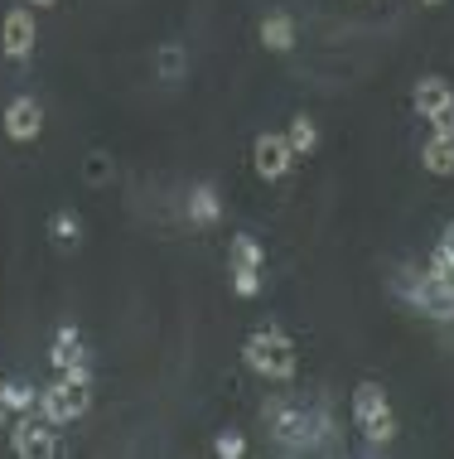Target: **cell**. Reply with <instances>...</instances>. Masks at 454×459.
<instances>
[{"label":"cell","mask_w":454,"mask_h":459,"mask_svg":"<svg viewBox=\"0 0 454 459\" xmlns=\"http://www.w3.org/2000/svg\"><path fill=\"white\" fill-rule=\"evenodd\" d=\"M266 426L276 430V440L286 450H314L334 430V420H329V411H304V406L276 396V402H266Z\"/></svg>","instance_id":"1"},{"label":"cell","mask_w":454,"mask_h":459,"mask_svg":"<svg viewBox=\"0 0 454 459\" xmlns=\"http://www.w3.org/2000/svg\"><path fill=\"white\" fill-rule=\"evenodd\" d=\"M242 363H247L252 372H261V377H271V382H290L296 377V343H290L276 325H266L247 339Z\"/></svg>","instance_id":"2"},{"label":"cell","mask_w":454,"mask_h":459,"mask_svg":"<svg viewBox=\"0 0 454 459\" xmlns=\"http://www.w3.org/2000/svg\"><path fill=\"white\" fill-rule=\"evenodd\" d=\"M88 406H92V382H73L64 372H58L54 387L39 392V416L54 420V426H68V420L88 416Z\"/></svg>","instance_id":"3"},{"label":"cell","mask_w":454,"mask_h":459,"mask_svg":"<svg viewBox=\"0 0 454 459\" xmlns=\"http://www.w3.org/2000/svg\"><path fill=\"white\" fill-rule=\"evenodd\" d=\"M397 290L431 319H454V281H440L425 271L421 281H397Z\"/></svg>","instance_id":"4"},{"label":"cell","mask_w":454,"mask_h":459,"mask_svg":"<svg viewBox=\"0 0 454 459\" xmlns=\"http://www.w3.org/2000/svg\"><path fill=\"white\" fill-rule=\"evenodd\" d=\"M10 450L20 459H34V455H58V440H54V420L34 416V411H20L10 420Z\"/></svg>","instance_id":"5"},{"label":"cell","mask_w":454,"mask_h":459,"mask_svg":"<svg viewBox=\"0 0 454 459\" xmlns=\"http://www.w3.org/2000/svg\"><path fill=\"white\" fill-rule=\"evenodd\" d=\"M261 247H256V238H232V290L242 295V300H252V295H261Z\"/></svg>","instance_id":"6"},{"label":"cell","mask_w":454,"mask_h":459,"mask_svg":"<svg viewBox=\"0 0 454 459\" xmlns=\"http://www.w3.org/2000/svg\"><path fill=\"white\" fill-rule=\"evenodd\" d=\"M34 39H39V30H34V10L30 5H15L5 10V20H0V48H5V58H30L34 54Z\"/></svg>","instance_id":"7"},{"label":"cell","mask_w":454,"mask_h":459,"mask_svg":"<svg viewBox=\"0 0 454 459\" xmlns=\"http://www.w3.org/2000/svg\"><path fill=\"white\" fill-rule=\"evenodd\" d=\"M252 160H256V175L261 179H286L290 165H296V151H290V141L280 131H261L252 145Z\"/></svg>","instance_id":"8"},{"label":"cell","mask_w":454,"mask_h":459,"mask_svg":"<svg viewBox=\"0 0 454 459\" xmlns=\"http://www.w3.org/2000/svg\"><path fill=\"white\" fill-rule=\"evenodd\" d=\"M39 131H44V107L34 97H15L5 107V135L10 141H34Z\"/></svg>","instance_id":"9"},{"label":"cell","mask_w":454,"mask_h":459,"mask_svg":"<svg viewBox=\"0 0 454 459\" xmlns=\"http://www.w3.org/2000/svg\"><path fill=\"white\" fill-rule=\"evenodd\" d=\"M48 358H54V368H58V372L88 363V353H82V333L73 329V325H64V329L54 333V353H48Z\"/></svg>","instance_id":"10"},{"label":"cell","mask_w":454,"mask_h":459,"mask_svg":"<svg viewBox=\"0 0 454 459\" xmlns=\"http://www.w3.org/2000/svg\"><path fill=\"white\" fill-rule=\"evenodd\" d=\"M261 44L271 48V54H286V48H296V20H290L286 10L266 15V20H261Z\"/></svg>","instance_id":"11"},{"label":"cell","mask_w":454,"mask_h":459,"mask_svg":"<svg viewBox=\"0 0 454 459\" xmlns=\"http://www.w3.org/2000/svg\"><path fill=\"white\" fill-rule=\"evenodd\" d=\"M218 218H223V198H218L213 184H199V189L189 194V222H199V228H213Z\"/></svg>","instance_id":"12"},{"label":"cell","mask_w":454,"mask_h":459,"mask_svg":"<svg viewBox=\"0 0 454 459\" xmlns=\"http://www.w3.org/2000/svg\"><path fill=\"white\" fill-rule=\"evenodd\" d=\"M421 165L431 169V175H454V135H431L425 141V151H421Z\"/></svg>","instance_id":"13"},{"label":"cell","mask_w":454,"mask_h":459,"mask_svg":"<svg viewBox=\"0 0 454 459\" xmlns=\"http://www.w3.org/2000/svg\"><path fill=\"white\" fill-rule=\"evenodd\" d=\"M450 97H454V92H450V82H445V78H435V73L415 82V111H421L425 121H431V111H440V107L450 102Z\"/></svg>","instance_id":"14"},{"label":"cell","mask_w":454,"mask_h":459,"mask_svg":"<svg viewBox=\"0 0 454 459\" xmlns=\"http://www.w3.org/2000/svg\"><path fill=\"white\" fill-rule=\"evenodd\" d=\"M286 141H290V151H296V160L300 155L310 160L319 151V126H314L310 117H296V121H290V131H286Z\"/></svg>","instance_id":"15"},{"label":"cell","mask_w":454,"mask_h":459,"mask_svg":"<svg viewBox=\"0 0 454 459\" xmlns=\"http://www.w3.org/2000/svg\"><path fill=\"white\" fill-rule=\"evenodd\" d=\"M377 411H387V392L377 382H358V392H353V420H367Z\"/></svg>","instance_id":"16"},{"label":"cell","mask_w":454,"mask_h":459,"mask_svg":"<svg viewBox=\"0 0 454 459\" xmlns=\"http://www.w3.org/2000/svg\"><path fill=\"white\" fill-rule=\"evenodd\" d=\"M358 430L367 436V445H391V440H397V416H391V406H387V411L358 420Z\"/></svg>","instance_id":"17"},{"label":"cell","mask_w":454,"mask_h":459,"mask_svg":"<svg viewBox=\"0 0 454 459\" xmlns=\"http://www.w3.org/2000/svg\"><path fill=\"white\" fill-rule=\"evenodd\" d=\"M431 276L454 281V222L440 232V242H435V252H431Z\"/></svg>","instance_id":"18"},{"label":"cell","mask_w":454,"mask_h":459,"mask_svg":"<svg viewBox=\"0 0 454 459\" xmlns=\"http://www.w3.org/2000/svg\"><path fill=\"white\" fill-rule=\"evenodd\" d=\"M0 402L10 406V411H39V396H34V387H24V382H0Z\"/></svg>","instance_id":"19"},{"label":"cell","mask_w":454,"mask_h":459,"mask_svg":"<svg viewBox=\"0 0 454 459\" xmlns=\"http://www.w3.org/2000/svg\"><path fill=\"white\" fill-rule=\"evenodd\" d=\"M54 238H58V247H78V238H82V222L73 218V213H58V218H54Z\"/></svg>","instance_id":"20"},{"label":"cell","mask_w":454,"mask_h":459,"mask_svg":"<svg viewBox=\"0 0 454 459\" xmlns=\"http://www.w3.org/2000/svg\"><path fill=\"white\" fill-rule=\"evenodd\" d=\"M159 73H165L169 82L184 73V48H179V44H165V48H159Z\"/></svg>","instance_id":"21"},{"label":"cell","mask_w":454,"mask_h":459,"mask_svg":"<svg viewBox=\"0 0 454 459\" xmlns=\"http://www.w3.org/2000/svg\"><path fill=\"white\" fill-rule=\"evenodd\" d=\"M213 455H218V459H237V455H247V440H242L237 430H227V436L213 440Z\"/></svg>","instance_id":"22"},{"label":"cell","mask_w":454,"mask_h":459,"mask_svg":"<svg viewBox=\"0 0 454 459\" xmlns=\"http://www.w3.org/2000/svg\"><path fill=\"white\" fill-rule=\"evenodd\" d=\"M431 126H435V135H454V97L440 111H431Z\"/></svg>","instance_id":"23"},{"label":"cell","mask_w":454,"mask_h":459,"mask_svg":"<svg viewBox=\"0 0 454 459\" xmlns=\"http://www.w3.org/2000/svg\"><path fill=\"white\" fill-rule=\"evenodd\" d=\"M10 420H15V411H10L5 402H0V430H10Z\"/></svg>","instance_id":"24"},{"label":"cell","mask_w":454,"mask_h":459,"mask_svg":"<svg viewBox=\"0 0 454 459\" xmlns=\"http://www.w3.org/2000/svg\"><path fill=\"white\" fill-rule=\"evenodd\" d=\"M421 5H445V0H421Z\"/></svg>","instance_id":"25"},{"label":"cell","mask_w":454,"mask_h":459,"mask_svg":"<svg viewBox=\"0 0 454 459\" xmlns=\"http://www.w3.org/2000/svg\"><path fill=\"white\" fill-rule=\"evenodd\" d=\"M30 5H54V0H30Z\"/></svg>","instance_id":"26"}]
</instances>
